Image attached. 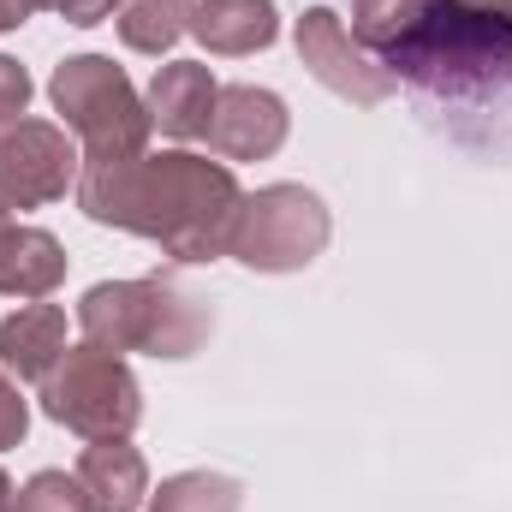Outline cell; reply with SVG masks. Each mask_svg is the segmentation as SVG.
<instances>
[{
  "mask_svg": "<svg viewBox=\"0 0 512 512\" xmlns=\"http://www.w3.org/2000/svg\"><path fill=\"white\" fill-rule=\"evenodd\" d=\"M239 179L227 161L209 155H120V161H84L78 173V209L96 227H120L173 262H215L233 245V221H239Z\"/></svg>",
  "mask_w": 512,
  "mask_h": 512,
  "instance_id": "obj_1",
  "label": "cell"
},
{
  "mask_svg": "<svg viewBox=\"0 0 512 512\" xmlns=\"http://www.w3.org/2000/svg\"><path fill=\"white\" fill-rule=\"evenodd\" d=\"M78 143L66 126L48 120H12L0 126V203L6 209H42L78 191Z\"/></svg>",
  "mask_w": 512,
  "mask_h": 512,
  "instance_id": "obj_7",
  "label": "cell"
},
{
  "mask_svg": "<svg viewBox=\"0 0 512 512\" xmlns=\"http://www.w3.org/2000/svg\"><path fill=\"white\" fill-rule=\"evenodd\" d=\"M328 233H334V221H328V203L316 191L262 185L239 203L227 256H239L256 274H298V268H310L328 251Z\"/></svg>",
  "mask_w": 512,
  "mask_h": 512,
  "instance_id": "obj_6",
  "label": "cell"
},
{
  "mask_svg": "<svg viewBox=\"0 0 512 512\" xmlns=\"http://www.w3.org/2000/svg\"><path fill=\"white\" fill-rule=\"evenodd\" d=\"M120 6H131V0H60L54 12H60L66 24H78V30H90V24H102V18H114Z\"/></svg>",
  "mask_w": 512,
  "mask_h": 512,
  "instance_id": "obj_21",
  "label": "cell"
},
{
  "mask_svg": "<svg viewBox=\"0 0 512 512\" xmlns=\"http://www.w3.org/2000/svg\"><path fill=\"white\" fill-rule=\"evenodd\" d=\"M54 114L66 131L84 143V161H120V155H143L149 149V108L131 90V78L108 60V54H72L54 66L48 78Z\"/></svg>",
  "mask_w": 512,
  "mask_h": 512,
  "instance_id": "obj_4",
  "label": "cell"
},
{
  "mask_svg": "<svg viewBox=\"0 0 512 512\" xmlns=\"http://www.w3.org/2000/svg\"><path fill=\"white\" fill-rule=\"evenodd\" d=\"M24 429H30V405L18 399V387L0 376V453H6V447H18V441H24Z\"/></svg>",
  "mask_w": 512,
  "mask_h": 512,
  "instance_id": "obj_20",
  "label": "cell"
},
{
  "mask_svg": "<svg viewBox=\"0 0 512 512\" xmlns=\"http://www.w3.org/2000/svg\"><path fill=\"white\" fill-rule=\"evenodd\" d=\"M417 12H423V0H358V6H352V42L382 60L387 48L411 30Z\"/></svg>",
  "mask_w": 512,
  "mask_h": 512,
  "instance_id": "obj_17",
  "label": "cell"
},
{
  "mask_svg": "<svg viewBox=\"0 0 512 512\" xmlns=\"http://www.w3.org/2000/svg\"><path fill=\"white\" fill-rule=\"evenodd\" d=\"M215 96H221V84H215V72H209L203 60H173V66H161V72H155V84H149L143 108H149V120H155L161 137L191 143V137H203V131H209Z\"/></svg>",
  "mask_w": 512,
  "mask_h": 512,
  "instance_id": "obj_10",
  "label": "cell"
},
{
  "mask_svg": "<svg viewBox=\"0 0 512 512\" xmlns=\"http://www.w3.org/2000/svg\"><path fill=\"white\" fill-rule=\"evenodd\" d=\"M191 36L209 48V54H256L280 36V12L274 0H197L191 6Z\"/></svg>",
  "mask_w": 512,
  "mask_h": 512,
  "instance_id": "obj_14",
  "label": "cell"
},
{
  "mask_svg": "<svg viewBox=\"0 0 512 512\" xmlns=\"http://www.w3.org/2000/svg\"><path fill=\"white\" fill-rule=\"evenodd\" d=\"M66 352V310L60 304H24L0 322V370L18 382H42Z\"/></svg>",
  "mask_w": 512,
  "mask_h": 512,
  "instance_id": "obj_12",
  "label": "cell"
},
{
  "mask_svg": "<svg viewBox=\"0 0 512 512\" xmlns=\"http://www.w3.org/2000/svg\"><path fill=\"white\" fill-rule=\"evenodd\" d=\"M465 6H483V12H501V18H512V0H465Z\"/></svg>",
  "mask_w": 512,
  "mask_h": 512,
  "instance_id": "obj_24",
  "label": "cell"
},
{
  "mask_svg": "<svg viewBox=\"0 0 512 512\" xmlns=\"http://www.w3.org/2000/svg\"><path fill=\"white\" fill-rule=\"evenodd\" d=\"M0 512H18V489H12V477L0 471Z\"/></svg>",
  "mask_w": 512,
  "mask_h": 512,
  "instance_id": "obj_23",
  "label": "cell"
},
{
  "mask_svg": "<svg viewBox=\"0 0 512 512\" xmlns=\"http://www.w3.org/2000/svg\"><path fill=\"white\" fill-rule=\"evenodd\" d=\"M78 328L90 346H102L114 358H126V352L191 358L215 334V316L203 298H191L173 280H102L84 292Z\"/></svg>",
  "mask_w": 512,
  "mask_h": 512,
  "instance_id": "obj_3",
  "label": "cell"
},
{
  "mask_svg": "<svg viewBox=\"0 0 512 512\" xmlns=\"http://www.w3.org/2000/svg\"><path fill=\"white\" fill-rule=\"evenodd\" d=\"M66 280V251L54 233L12 221V209L0 203V292L6 298H48Z\"/></svg>",
  "mask_w": 512,
  "mask_h": 512,
  "instance_id": "obj_11",
  "label": "cell"
},
{
  "mask_svg": "<svg viewBox=\"0 0 512 512\" xmlns=\"http://www.w3.org/2000/svg\"><path fill=\"white\" fill-rule=\"evenodd\" d=\"M78 483H84V495H90L96 512H137L149 501V465H143V453L131 447L126 435L90 441L84 459H78Z\"/></svg>",
  "mask_w": 512,
  "mask_h": 512,
  "instance_id": "obj_13",
  "label": "cell"
},
{
  "mask_svg": "<svg viewBox=\"0 0 512 512\" xmlns=\"http://www.w3.org/2000/svg\"><path fill=\"white\" fill-rule=\"evenodd\" d=\"M18 512H96L84 483L66 477V471H36L24 489H18Z\"/></svg>",
  "mask_w": 512,
  "mask_h": 512,
  "instance_id": "obj_18",
  "label": "cell"
},
{
  "mask_svg": "<svg viewBox=\"0 0 512 512\" xmlns=\"http://www.w3.org/2000/svg\"><path fill=\"white\" fill-rule=\"evenodd\" d=\"M42 6H60V0H0V30H18L30 12H42Z\"/></svg>",
  "mask_w": 512,
  "mask_h": 512,
  "instance_id": "obj_22",
  "label": "cell"
},
{
  "mask_svg": "<svg viewBox=\"0 0 512 512\" xmlns=\"http://www.w3.org/2000/svg\"><path fill=\"white\" fill-rule=\"evenodd\" d=\"M24 108H30V72L0 54V126L24 120Z\"/></svg>",
  "mask_w": 512,
  "mask_h": 512,
  "instance_id": "obj_19",
  "label": "cell"
},
{
  "mask_svg": "<svg viewBox=\"0 0 512 512\" xmlns=\"http://www.w3.org/2000/svg\"><path fill=\"white\" fill-rule=\"evenodd\" d=\"M191 6L197 0H131L120 12V42L131 54H167L185 30H191Z\"/></svg>",
  "mask_w": 512,
  "mask_h": 512,
  "instance_id": "obj_16",
  "label": "cell"
},
{
  "mask_svg": "<svg viewBox=\"0 0 512 512\" xmlns=\"http://www.w3.org/2000/svg\"><path fill=\"white\" fill-rule=\"evenodd\" d=\"M292 42H298L304 72H310L322 90H334L340 102H352V108H382L387 96L399 90V78L387 72L382 60H376V54H364V48L352 42L346 18H340L334 6H310V12L298 18Z\"/></svg>",
  "mask_w": 512,
  "mask_h": 512,
  "instance_id": "obj_8",
  "label": "cell"
},
{
  "mask_svg": "<svg viewBox=\"0 0 512 512\" xmlns=\"http://www.w3.org/2000/svg\"><path fill=\"white\" fill-rule=\"evenodd\" d=\"M292 131V114L274 90H256V84H221L215 96V114H209V149L221 161H268Z\"/></svg>",
  "mask_w": 512,
  "mask_h": 512,
  "instance_id": "obj_9",
  "label": "cell"
},
{
  "mask_svg": "<svg viewBox=\"0 0 512 512\" xmlns=\"http://www.w3.org/2000/svg\"><path fill=\"white\" fill-rule=\"evenodd\" d=\"M393 78L429 90V96H489L512 84V18L465 6V0H423L411 30L382 54Z\"/></svg>",
  "mask_w": 512,
  "mask_h": 512,
  "instance_id": "obj_2",
  "label": "cell"
},
{
  "mask_svg": "<svg viewBox=\"0 0 512 512\" xmlns=\"http://www.w3.org/2000/svg\"><path fill=\"white\" fill-rule=\"evenodd\" d=\"M149 512H245V483L227 471H179L149 495Z\"/></svg>",
  "mask_w": 512,
  "mask_h": 512,
  "instance_id": "obj_15",
  "label": "cell"
},
{
  "mask_svg": "<svg viewBox=\"0 0 512 512\" xmlns=\"http://www.w3.org/2000/svg\"><path fill=\"white\" fill-rule=\"evenodd\" d=\"M42 411L84 435V441H114V435H131L137 417H143V387L126 370V358L102 352V346H66L60 364L42 376Z\"/></svg>",
  "mask_w": 512,
  "mask_h": 512,
  "instance_id": "obj_5",
  "label": "cell"
}]
</instances>
